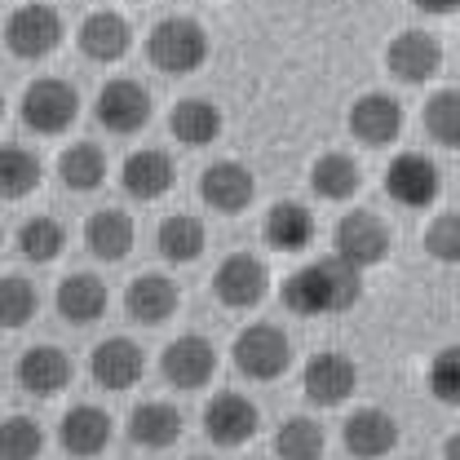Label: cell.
Listing matches in <instances>:
<instances>
[{"label": "cell", "instance_id": "1", "mask_svg": "<svg viewBox=\"0 0 460 460\" xmlns=\"http://www.w3.org/2000/svg\"><path fill=\"white\" fill-rule=\"evenodd\" d=\"M358 292H363L358 270L332 252V257L310 261L296 275H288L284 305L292 314H301V319H319V314H341V310H349L358 301Z\"/></svg>", "mask_w": 460, "mask_h": 460}, {"label": "cell", "instance_id": "2", "mask_svg": "<svg viewBox=\"0 0 460 460\" xmlns=\"http://www.w3.org/2000/svg\"><path fill=\"white\" fill-rule=\"evenodd\" d=\"M146 54H151V62H155L164 75H190V71H199L204 58H208V36H204V27H199L195 18H164V22L151 31Z\"/></svg>", "mask_w": 460, "mask_h": 460}, {"label": "cell", "instance_id": "3", "mask_svg": "<svg viewBox=\"0 0 460 460\" xmlns=\"http://www.w3.org/2000/svg\"><path fill=\"white\" fill-rule=\"evenodd\" d=\"M234 367L248 376V381H275L284 376L288 363H292V345L275 323H252L234 337Z\"/></svg>", "mask_w": 460, "mask_h": 460}, {"label": "cell", "instance_id": "4", "mask_svg": "<svg viewBox=\"0 0 460 460\" xmlns=\"http://www.w3.org/2000/svg\"><path fill=\"white\" fill-rule=\"evenodd\" d=\"M4 45H9L13 58H27V62L49 58L62 45V18H58V9H49V4H22V9H13L9 22H4Z\"/></svg>", "mask_w": 460, "mask_h": 460}, {"label": "cell", "instance_id": "5", "mask_svg": "<svg viewBox=\"0 0 460 460\" xmlns=\"http://www.w3.org/2000/svg\"><path fill=\"white\" fill-rule=\"evenodd\" d=\"M75 115H80V98H75V89L66 80H36V84H27V93H22V124L31 133L58 137V133H66L75 124Z\"/></svg>", "mask_w": 460, "mask_h": 460}, {"label": "cell", "instance_id": "6", "mask_svg": "<svg viewBox=\"0 0 460 460\" xmlns=\"http://www.w3.org/2000/svg\"><path fill=\"white\" fill-rule=\"evenodd\" d=\"M332 248L354 270H367V266H381L390 257V230H385V222L376 213H345L337 222Z\"/></svg>", "mask_w": 460, "mask_h": 460}, {"label": "cell", "instance_id": "7", "mask_svg": "<svg viewBox=\"0 0 460 460\" xmlns=\"http://www.w3.org/2000/svg\"><path fill=\"white\" fill-rule=\"evenodd\" d=\"M443 190V177H438V164L420 151H402L399 160L385 169V195L402 204V208H429Z\"/></svg>", "mask_w": 460, "mask_h": 460}, {"label": "cell", "instance_id": "8", "mask_svg": "<svg viewBox=\"0 0 460 460\" xmlns=\"http://www.w3.org/2000/svg\"><path fill=\"white\" fill-rule=\"evenodd\" d=\"M213 292L222 296V305H230V310H252V305H261V296L270 292V270H266L261 257L234 252V257H226V261L217 266Z\"/></svg>", "mask_w": 460, "mask_h": 460}, {"label": "cell", "instance_id": "9", "mask_svg": "<svg viewBox=\"0 0 460 460\" xmlns=\"http://www.w3.org/2000/svg\"><path fill=\"white\" fill-rule=\"evenodd\" d=\"M160 367H164V381L177 390H204L217 372V349H213V341L190 332V337H177L164 345Z\"/></svg>", "mask_w": 460, "mask_h": 460}, {"label": "cell", "instance_id": "10", "mask_svg": "<svg viewBox=\"0 0 460 460\" xmlns=\"http://www.w3.org/2000/svg\"><path fill=\"white\" fill-rule=\"evenodd\" d=\"M354 385H358V367H354L345 354H337V349L314 354V358L305 363V372H301L305 399L319 402V407H341V402L354 394Z\"/></svg>", "mask_w": 460, "mask_h": 460}, {"label": "cell", "instance_id": "11", "mask_svg": "<svg viewBox=\"0 0 460 460\" xmlns=\"http://www.w3.org/2000/svg\"><path fill=\"white\" fill-rule=\"evenodd\" d=\"M98 124L107 133H119V137L146 128L151 124V93L137 80H111V84H102V93H98Z\"/></svg>", "mask_w": 460, "mask_h": 460}, {"label": "cell", "instance_id": "12", "mask_svg": "<svg viewBox=\"0 0 460 460\" xmlns=\"http://www.w3.org/2000/svg\"><path fill=\"white\" fill-rule=\"evenodd\" d=\"M341 443L354 460H381L399 447V420L381 407H358L341 425Z\"/></svg>", "mask_w": 460, "mask_h": 460}, {"label": "cell", "instance_id": "13", "mask_svg": "<svg viewBox=\"0 0 460 460\" xmlns=\"http://www.w3.org/2000/svg\"><path fill=\"white\" fill-rule=\"evenodd\" d=\"M385 66L402 84H425V80H434L443 71V45L429 31H402L385 49Z\"/></svg>", "mask_w": 460, "mask_h": 460}, {"label": "cell", "instance_id": "14", "mask_svg": "<svg viewBox=\"0 0 460 460\" xmlns=\"http://www.w3.org/2000/svg\"><path fill=\"white\" fill-rule=\"evenodd\" d=\"M252 195H257V181L239 160H217L199 172V199L213 213H243L252 204Z\"/></svg>", "mask_w": 460, "mask_h": 460}, {"label": "cell", "instance_id": "15", "mask_svg": "<svg viewBox=\"0 0 460 460\" xmlns=\"http://www.w3.org/2000/svg\"><path fill=\"white\" fill-rule=\"evenodd\" d=\"M349 133L363 146H390L402 133V102L390 93H363L349 107Z\"/></svg>", "mask_w": 460, "mask_h": 460}, {"label": "cell", "instance_id": "16", "mask_svg": "<svg viewBox=\"0 0 460 460\" xmlns=\"http://www.w3.org/2000/svg\"><path fill=\"white\" fill-rule=\"evenodd\" d=\"M58 443H62V452H71V456H80V460L102 456L107 443H111V416H107L102 407L80 402V407H71V411L62 416Z\"/></svg>", "mask_w": 460, "mask_h": 460}, {"label": "cell", "instance_id": "17", "mask_svg": "<svg viewBox=\"0 0 460 460\" xmlns=\"http://www.w3.org/2000/svg\"><path fill=\"white\" fill-rule=\"evenodd\" d=\"M142 349L128 341V337H111V341L93 345L89 354V376L102 385V390H133L142 381Z\"/></svg>", "mask_w": 460, "mask_h": 460}, {"label": "cell", "instance_id": "18", "mask_svg": "<svg viewBox=\"0 0 460 460\" xmlns=\"http://www.w3.org/2000/svg\"><path fill=\"white\" fill-rule=\"evenodd\" d=\"M204 434L217 447H243L257 434V407L243 394H217L204 407Z\"/></svg>", "mask_w": 460, "mask_h": 460}, {"label": "cell", "instance_id": "19", "mask_svg": "<svg viewBox=\"0 0 460 460\" xmlns=\"http://www.w3.org/2000/svg\"><path fill=\"white\" fill-rule=\"evenodd\" d=\"M80 54L89 58V62H119V58L128 54V45H133V27L115 13V9H98V13H89L84 22H80Z\"/></svg>", "mask_w": 460, "mask_h": 460}, {"label": "cell", "instance_id": "20", "mask_svg": "<svg viewBox=\"0 0 460 460\" xmlns=\"http://www.w3.org/2000/svg\"><path fill=\"white\" fill-rule=\"evenodd\" d=\"M71 381V358L58 345H31L18 358V385L36 399H54L58 390H66Z\"/></svg>", "mask_w": 460, "mask_h": 460}, {"label": "cell", "instance_id": "21", "mask_svg": "<svg viewBox=\"0 0 460 460\" xmlns=\"http://www.w3.org/2000/svg\"><path fill=\"white\" fill-rule=\"evenodd\" d=\"M172 177H177V172H172V160L164 151H133V155L124 160V172H119L124 190H128L133 199H142V204L169 195Z\"/></svg>", "mask_w": 460, "mask_h": 460}, {"label": "cell", "instance_id": "22", "mask_svg": "<svg viewBox=\"0 0 460 460\" xmlns=\"http://www.w3.org/2000/svg\"><path fill=\"white\" fill-rule=\"evenodd\" d=\"M124 310H128L133 323L155 328V323L172 319V310H177V288H172L164 275H137V279L128 284V292H124Z\"/></svg>", "mask_w": 460, "mask_h": 460}, {"label": "cell", "instance_id": "23", "mask_svg": "<svg viewBox=\"0 0 460 460\" xmlns=\"http://www.w3.org/2000/svg\"><path fill=\"white\" fill-rule=\"evenodd\" d=\"M58 314L66 319V323H98L102 314H107V284L102 279H93V275H66L62 284H58Z\"/></svg>", "mask_w": 460, "mask_h": 460}, {"label": "cell", "instance_id": "24", "mask_svg": "<svg viewBox=\"0 0 460 460\" xmlns=\"http://www.w3.org/2000/svg\"><path fill=\"white\" fill-rule=\"evenodd\" d=\"M128 438L137 447H151V452H164L181 438V411L169 407V402H142L133 407L128 416Z\"/></svg>", "mask_w": 460, "mask_h": 460}, {"label": "cell", "instance_id": "25", "mask_svg": "<svg viewBox=\"0 0 460 460\" xmlns=\"http://www.w3.org/2000/svg\"><path fill=\"white\" fill-rule=\"evenodd\" d=\"M84 243L98 261H124L128 248H133V222L128 213L119 208H98L89 222H84Z\"/></svg>", "mask_w": 460, "mask_h": 460}, {"label": "cell", "instance_id": "26", "mask_svg": "<svg viewBox=\"0 0 460 460\" xmlns=\"http://www.w3.org/2000/svg\"><path fill=\"white\" fill-rule=\"evenodd\" d=\"M169 133L181 146H208L222 133V111L208 98H181L169 115Z\"/></svg>", "mask_w": 460, "mask_h": 460}, {"label": "cell", "instance_id": "27", "mask_svg": "<svg viewBox=\"0 0 460 460\" xmlns=\"http://www.w3.org/2000/svg\"><path fill=\"white\" fill-rule=\"evenodd\" d=\"M266 243L270 248H279V252H301V248H310V239H314V213L305 208V204H275L270 213H266Z\"/></svg>", "mask_w": 460, "mask_h": 460}, {"label": "cell", "instance_id": "28", "mask_svg": "<svg viewBox=\"0 0 460 460\" xmlns=\"http://www.w3.org/2000/svg\"><path fill=\"white\" fill-rule=\"evenodd\" d=\"M58 177H62L66 190L89 195V190H98L102 177H107V155H102L93 142H75V146H66V151L58 155Z\"/></svg>", "mask_w": 460, "mask_h": 460}, {"label": "cell", "instance_id": "29", "mask_svg": "<svg viewBox=\"0 0 460 460\" xmlns=\"http://www.w3.org/2000/svg\"><path fill=\"white\" fill-rule=\"evenodd\" d=\"M155 243H160L164 261L186 266V261H195V257L204 252V222H195V217H186V213H172V217L160 222Z\"/></svg>", "mask_w": 460, "mask_h": 460}, {"label": "cell", "instance_id": "30", "mask_svg": "<svg viewBox=\"0 0 460 460\" xmlns=\"http://www.w3.org/2000/svg\"><path fill=\"white\" fill-rule=\"evenodd\" d=\"M310 186H314V195H323V199H349L358 186H363V172L358 164L349 160V155H323V160H314V169H310Z\"/></svg>", "mask_w": 460, "mask_h": 460}, {"label": "cell", "instance_id": "31", "mask_svg": "<svg viewBox=\"0 0 460 460\" xmlns=\"http://www.w3.org/2000/svg\"><path fill=\"white\" fill-rule=\"evenodd\" d=\"M323 447H328L323 425H314L310 416H292V420L279 425V434H275V452H279V460H319Z\"/></svg>", "mask_w": 460, "mask_h": 460}, {"label": "cell", "instance_id": "32", "mask_svg": "<svg viewBox=\"0 0 460 460\" xmlns=\"http://www.w3.org/2000/svg\"><path fill=\"white\" fill-rule=\"evenodd\" d=\"M40 186V160L22 146H0V199H22Z\"/></svg>", "mask_w": 460, "mask_h": 460}, {"label": "cell", "instance_id": "33", "mask_svg": "<svg viewBox=\"0 0 460 460\" xmlns=\"http://www.w3.org/2000/svg\"><path fill=\"white\" fill-rule=\"evenodd\" d=\"M66 248V230L62 222L54 217H27L22 226H18V252L27 257V261H54L58 252Z\"/></svg>", "mask_w": 460, "mask_h": 460}, {"label": "cell", "instance_id": "34", "mask_svg": "<svg viewBox=\"0 0 460 460\" xmlns=\"http://www.w3.org/2000/svg\"><path fill=\"white\" fill-rule=\"evenodd\" d=\"M425 133L438 146H460V89H443L425 102Z\"/></svg>", "mask_w": 460, "mask_h": 460}, {"label": "cell", "instance_id": "35", "mask_svg": "<svg viewBox=\"0 0 460 460\" xmlns=\"http://www.w3.org/2000/svg\"><path fill=\"white\" fill-rule=\"evenodd\" d=\"M45 447V434L31 416L0 420V460H36Z\"/></svg>", "mask_w": 460, "mask_h": 460}, {"label": "cell", "instance_id": "36", "mask_svg": "<svg viewBox=\"0 0 460 460\" xmlns=\"http://www.w3.org/2000/svg\"><path fill=\"white\" fill-rule=\"evenodd\" d=\"M36 305H40V296H36V288L27 284V279H18V275H4L0 279V328L31 323L36 319Z\"/></svg>", "mask_w": 460, "mask_h": 460}, {"label": "cell", "instance_id": "37", "mask_svg": "<svg viewBox=\"0 0 460 460\" xmlns=\"http://www.w3.org/2000/svg\"><path fill=\"white\" fill-rule=\"evenodd\" d=\"M429 394L443 407H460V345H447L429 363Z\"/></svg>", "mask_w": 460, "mask_h": 460}, {"label": "cell", "instance_id": "38", "mask_svg": "<svg viewBox=\"0 0 460 460\" xmlns=\"http://www.w3.org/2000/svg\"><path fill=\"white\" fill-rule=\"evenodd\" d=\"M425 252L443 266H456L460 261V213H438L429 230H425Z\"/></svg>", "mask_w": 460, "mask_h": 460}, {"label": "cell", "instance_id": "39", "mask_svg": "<svg viewBox=\"0 0 460 460\" xmlns=\"http://www.w3.org/2000/svg\"><path fill=\"white\" fill-rule=\"evenodd\" d=\"M416 9H425V13H438V18H447V13H456L460 0H411Z\"/></svg>", "mask_w": 460, "mask_h": 460}, {"label": "cell", "instance_id": "40", "mask_svg": "<svg viewBox=\"0 0 460 460\" xmlns=\"http://www.w3.org/2000/svg\"><path fill=\"white\" fill-rule=\"evenodd\" d=\"M443 460H460V434L447 438V447H443Z\"/></svg>", "mask_w": 460, "mask_h": 460}, {"label": "cell", "instance_id": "41", "mask_svg": "<svg viewBox=\"0 0 460 460\" xmlns=\"http://www.w3.org/2000/svg\"><path fill=\"white\" fill-rule=\"evenodd\" d=\"M0 115H4V98H0Z\"/></svg>", "mask_w": 460, "mask_h": 460}]
</instances>
